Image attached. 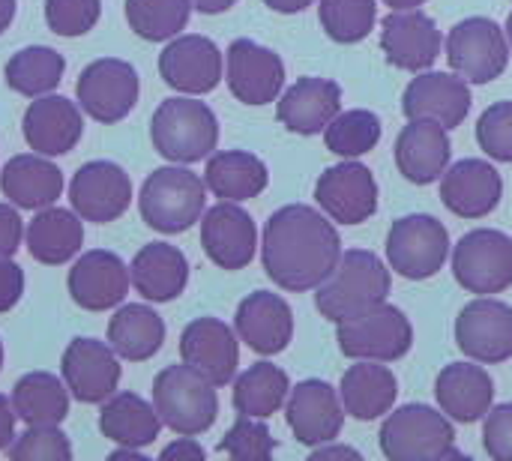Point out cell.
<instances>
[{
    "mask_svg": "<svg viewBox=\"0 0 512 461\" xmlns=\"http://www.w3.org/2000/svg\"><path fill=\"white\" fill-rule=\"evenodd\" d=\"M483 447H486L489 459L512 461V402L498 405L486 414Z\"/></svg>",
    "mask_w": 512,
    "mask_h": 461,
    "instance_id": "obj_47",
    "label": "cell"
},
{
    "mask_svg": "<svg viewBox=\"0 0 512 461\" xmlns=\"http://www.w3.org/2000/svg\"><path fill=\"white\" fill-rule=\"evenodd\" d=\"M399 396V381L396 375L381 366L378 360H357L339 384V399L345 414L354 420H378L393 411Z\"/></svg>",
    "mask_w": 512,
    "mask_h": 461,
    "instance_id": "obj_32",
    "label": "cell"
},
{
    "mask_svg": "<svg viewBox=\"0 0 512 461\" xmlns=\"http://www.w3.org/2000/svg\"><path fill=\"white\" fill-rule=\"evenodd\" d=\"M192 0H126L129 27L147 42H165L186 30Z\"/></svg>",
    "mask_w": 512,
    "mask_h": 461,
    "instance_id": "obj_40",
    "label": "cell"
},
{
    "mask_svg": "<svg viewBox=\"0 0 512 461\" xmlns=\"http://www.w3.org/2000/svg\"><path fill=\"white\" fill-rule=\"evenodd\" d=\"M342 258V240L333 222L309 207L288 204L276 210L264 225L261 261L264 273L282 291H312L318 288Z\"/></svg>",
    "mask_w": 512,
    "mask_h": 461,
    "instance_id": "obj_1",
    "label": "cell"
},
{
    "mask_svg": "<svg viewBox=\"0 0 512 461\" xmlns=\"http://www.w3.org/2000/svg\"><path fill=\"white\" fill-rule=\"evenodd\" d=\"M219 450L234 461H267L276 450V441L264 420L258 417H240L222 438Z\"/></svg>",
    "mask_w": 512,
    "mask_h": 461,
    "instance_id": "obj_43",
    "label": "cell"
},
{
    "mask_svg": "<svg viewBox=\"0 0 512 461\" xmlns=\"http://www.w3.org/2000/svg\"><path fill=\"white\" fill-rule=\"evenodd\" d=\"M0 369H3V342H0Z\"/></svg>",
    "mask_w": 512,
    "mask_h": 461,
    "instance_id": "obj_58",
    "label": "cell"
},
{
    "mask_svg": "<svg viewBox=\"0 0 512 461\" xmlns=\"http://www.w3.org/2000/svg\"><path fill=\"white\" fill-rule=\"evenodd\" d=\"M0 189L18 210H42L63 195V171L42 153H21L3 165Z\"/></svg>",
    "mask_w": 512,
    "mask_h": 461,
    "instance_id": "obj_30",
    "label": "cell"
},
{
    "mask_svg": "<svg viewBox=\"0 0 512 461\" xmlns=\"http://www.w3.org/2000/svg\"><path fill=\"white\" fill-rule=\"evenodd\" d=\"M291 393L288 375L273 363H255L234 381V411L240 417H273Z\"/></svg>",
    "mask_w": 512,
    "mask_h": 461,
    "instance_id": "obj_38",
    "label": "cell"
},
{
    "mask_svg": "<svg viewBox=\"0 0 512 461\" xmlns=\"http://www.w3.org/2000/svg\"><path fill=\"white\" fill-rule=\"evenodd\" d=\"M63 384L75 402L84 405H99L108 402L117 393L120 384V363L117 351L108 342H96L87 336H78L69 342L60 360Z\"/></svg>",
    "mask_w": 512,
    "mask_h": 461,
    "instance_id": "obj_14",
    "label": "cell"
},
{
    "mask_svg": "<svg viewBox=\"0 0 512 461\" xmlns=\"http://www.w3.org/2000/svg\"><path fill=\"white\" fill-rule=\"evenodd\" d=\"M132 276L129 267L108 249H93L84 252L66 279L69 297L75 300V306L87 309V312H108L117 309L126 294H129Z\"/></svg>",
    "mask_w": 512,
    "mask_h": 461,
    "instance_id": "obj_19",
    "label": "cell"
},
{
    "mask_svg": "<svg viewBox=\"0 0 512 461\" xmlns=\"http://www.w3.org/2000/svg\"><path fill=\"white\" fill-rule=\"evenodd\" d=\"M447 132L450 129H444L435 120H408V126L396 138V165L408 183L429 186L441 180L453 156Z\"/></svg>",
    "mask_w": 512,
    "mask_h": 461,
    "instance_id": "obj_26",
    "label": "cell"
},
{
    "mask_svg": "<svg viewBox=\"0 0 512 461\" xmlns=\"http://www.w3.org/2000/svg\"><path fill=\"white\" fill-rule=\"evenodd\" d=\"M312 461H330V459H363L357 450H351V447H339V444H321V447H315L312 450V456H309Z\"/></svg>",
    "mask_w": 512,
    "mask_h": 461,
    "instance_id": "obj_52",
    "label": "cell"
},
{
    "mask_svg": "<svg viewBox=\"0 0 512 461\" xmlns=\"http://www.w3.org/2000/svg\"><path fill=\"white\" fill-rule=\"evenodd\" d=\"M150 141L162 159H171L177 165H192L216 150L219 120L210 105L189 96H174L153 111Z\"/></svg>",
    "mask_w": 512,
    "mask_h": 461,
    "instance_id": "obj_3",
    "label": "cell"
},
{
    "mask_svg": "<svg viewBox=\"0 0 512 461\" xmlns=\"http://www.w3.org/2000/svg\"><path fill=\"white\" fill-rule=\"evenodd\" d=\"M390 9H417V6H423L426 0H384Z\"/></svg>",
    "mask_w": 512,
    "mask_h": 461,
    "instance_id": "obj_56",
    "label": "cell"
},
{
    "mask_svg": "<svg viewBox=\"0 0 512 461\" xmlns=\"http://www.w3.org/2000/svg\"><path fill=\"white\" fill-rule=\"evenodd\" d=\"M21 234H24V225H21L18 207L0 204V261L12 258L21 249Z\"/></svg>",
    "mask_w": 512,
    "mask_h": 461,
    "instance_id": "obj_48",
    "label": "cell"
},
{
    "mask_svg": "<svg viewBox=\"0 0 512 461\" xmlns=\"http://www.w3.org/2000/svg\"><path fill=\"white\" fill-rule=\"evenodd\" d=\"M159 75L180 93L204 96L222 81V51L207 36H174L159 54Z\"/></svg>",
    "mask_w": 512,
    "mask_h": 461,
    "instance_id": "obj_18",
    "label": "cell"
},
{
    "mask_svg": "<svg viewBox=\"0 0 512 461\" xmlns=\"http://www.w3.org/2000/svg\"><path fill=\"white\" fill-rule=\"evenodd\" d=\"M402 111L408 120H435L444 129H456L471 111V87L462 75L417 72V78L405 87Z\"/></svg>",
    "mask_w": 512,
    "mask_h": 461,
    "instance_id": "obj_23",
    "label": "cell"
},
{
    "mask_svg": "<svg viewBox=\"0 0 512 461\" xmlns=\"http://www.w3.org/2000/svg\"><path fill=\"white\" fill-rule=\"evenodd\" d=\"M24 294V270L9 258L0 261V315L15 309Z\"/></svg>",
    "mask_w": 512,
    "mask_h": 461,
    "instance_id": "obj_49",
    "label": "cell"
},
{
    "mask_svg": "<svg viewBox=\"0 0 512 461\" xmlns=\"http://www.w3.org/2000/svg\"><path fill=\"white\" fill-rule=\"evenodd\" d=\"M84 243V225L75 210L42 207L27 225V252L45 267H60L78 255Z\"/></svg>",
    "mask_w": 512,
    "mask_h": 461,
    "instance_id": "obj_33",
    "label": "cell"
},
{
    "mask_svg": "<svg viewBox=\"0 0 512 461\" xmlns=\"http://www.w3.org/2000/svg\"><path fill=\"white\" fill-rule=\"evenodd\" d=\"M180 357L186 366L201 372L213 387L234 381L240 366V345L234 330L219 318H195L180 333Z\"/></svg>",
    "mask_w": 512,
    "mask_h": 461,
    "instance_id": "obj_21",
    "label": "cell"
},
{
    "mask_svg": "<svg viewBox=\"0 0 512 461\" xmlns=\"http://www.w3.org/2000/svg\"><path fill=\"white\" fill-rule=\"evenodd\" d=\"M228 87L243 105H267L285 87V63L273 48L252 39H234L228 45Z\"/></svg>",
    "mask_w": 512,
    "mask_h": 461,
    "instance_id": "obj_22",
    "label": "cell"
},
{
    "mask_svg": "<svg viewBox=\"0 0 512 461\" xmlns=\"http://www.w3.org/2000/svg\"><path fill=\"white\" fill-rule=\"evenodd\" d=\"M318 312L339 324L357 312H366L387 300L390 294V270L387 264L366 249H348L336 261L333 273L315 288Z\"/></svg>",
    "mask_w": 512,
    "mask_h": 461,
    "instance_id": "obj_2",
    "label": "cell"
},
{
    "mask_svg": "<svg viewBox=\"0 0 512 461\" xmlns=\"http://www.w3.org/2000/svg\"><path fill=\"white\" fill-rule=\"evenodd\" d=\"M447 60L468 84H489L510 63V39L492 18H465L447 36Z\"/></svg>",
    "mask_w": 512,
    "mask_h": 461,
    "instance_id": "obj_10",
    "label": "cell"
},
{
    "mask_svg": "<svg viewBox=\"0 0 512 461\" xmlns=\"http://www.w3.org/2000/svg\"><path fill=\"white\" fill-rule=\"evenodd\" d=\"M504 33H507V39H510V45H512V12H510V18H507V30H504Z\"/></svg>",
    "mask_w": 512,
    "mask_h": 461,
    "instance_id": "obj_57",
    "label": "cell"
},
{
    "mask_svg": "<svg viewBox=\"0 0 512 461\" xmlns=\"http://www.w3.org/2000/svg\"><path fill=\"white\" fill-rule=\"evenodd\" d=\"M24 141L33 153L42 156H63L69 153L78 138H81V111L75 108V102H69L66 96H36V102H30V108L24 111Z\"/></svg>",
    "mask_w": 512,
    "mask_h": 461,
    "instance_id": "obj_28",
    "label": "cell"
},
{
    "mask_svg": "<svg viewBox=\"0 0 512 461\" xmlns=\"http://www.w3.org/2000/svg\"><path fill=\"white\" fill-rule=\"evenodd\" d=\"M315 201L339 225H363L378 213V183L354 159L330 165L315 183Z\"/></svg>",
    "mask_w": 512,
    "mask_h": 461,
    "instance_id": "obj_13",
    "label": "cell"
},
{
    "mask_svg": "<svg viewBox=\"0 0 512 461\" xmlns=\"http://www.w3.org/2000/svg\"><path fill=\"white\" fill-rule=\"evenodd\" d=\"M237 336L261 357L282 354L294 339V312L291 306L273 291L249 294L234 315Z\"/></svg>",
    "mask_w": 512,
    "mask_h": 461,
    "instance_id": "obj_25",
    "label": "cell"
},
{
    "mask_svg": "<svg viewBox=\"0 0 512 461\" xmlns=\"http://www.w3.org/2000/svg\"><path fill=\"white\" fill-rule=\"evenodd\" d=\"M336 342L339 351L351 360H378L393 363L402 360L414 345V327L408 315L387 300L357 312L336 324Z\"/></svg>",
    "mask_w": 512,
    "mask_h": 461,
    "instance_id": "obj_7",
    "label": "cell"
},
{
    "mask_svg": "<svg viewBox=\"0 0 512 461\" xmlns=\"http://www.w3.org/2000/svg\"><path fill=\"white\" fill-rule=\"evenodd\" d=\"M339 111H342V87L330 78H312V75L291 84L276 105L279 123L297 135L324 132Z\"/></svg>",
    "mask_w": 512,
    "mask_h": 461,
    "instance_id": "obj_27",
    "label": "cell"
},
{
    "mask_svg": "<svg viewBox=\"0 0 512 461\" xmlns=\"http://www.w3.org/2000/svg\"><path fill=\"white\" fill-rule=\"evenodd\" d=\"M162 420L150 402H144L135 393H117L102 405L99 414V432L114 441L117 447H150L159 438Z\"/></svg>",
    "mask_w": 512,
    "mask_h": 461,
    "instance_id": "obj_36",
    "label": "cell"
},
{
    "mask_svg": "<svg viewBox=\"0 0 512 461\" xmlns=\"http://www.w3.org/2000/svg\"><path fill=\"white\" fill-rule=\"evenodd\" d=\"M204 456H207V453H204V447H198V444H195L192 438H186V435H183L180 441H174V444H168V447L162 450V459H168V461H171V459L201 461Z\"/></svg>",
    "mask_w": 512,
    "mask_h": 461,
    "instance_id": "obj_50",
    "label": "cell"
},
{
    "mask_svg": "<svg viewBox=\"0 0 512 461\" xmlns=\"http://www.w3.org/2000/svg\"><path fill=\"white\" fill-rule=\"evenodd\" d=\"M204 183L207 189L222 198V201H249L258 198L267 183H270V171L267 165L246 150H222L213 153L204 171Z\"/></svg>",
    "mask_w": 512,
    "mask_h": 461,
    "instance_id": "obj_34",
    "label": "cell"
},
{
    "mask_svg": "<svg viewBox=\"0 0 512 461\" xmlns=\"http://www.w3.org/2000/svg\"><path fill=\"white\" fill-rule=\"evenodd\" d=\"M273 12H282V15H294V12H303L306 6H312L315 0H264Z\"/></svg>",
    "mask_w": 512,
    "mask_h": 461,
    "instance_id": "obj_53",
    "label": "cell"
},
{
    "mask_svg": "<svg viewBox=\"0 0 512 461\" xmlns=\"http://www.w3.org/2000/svg\"><path fill=\"white\" fill-rule=\"evenodd\" d=\"M450 255L447 228L429 213H411L393 222L387 234V261L390 270L402 279L423 282L432 279Z\"/></svg>",
    "mask_w": 512,
    "mask_h": 461,
    "instance_id": "obj_8",
    "label": "cell"
},
{
    "mask_svg": "<svg viewBox=\"0 0 512 461\" xmlns=\"http://www.w3.org/2000/svg\"><path fill=\"white\" fill-rule=\"evenodd\" d=\"M153 408L174 435L198 438L219 417L216 387L192 366H165L153 378Z\"/></svg>",
    "mask_w": 512,
    "mask_h": 461,
    "instance_id": "obj_4",
    "label": "cell"
},
{
    "mask_svg": "<svg viewBox=\"0 0 512 461\" xmlns=\"http://www.w3.org/2000/svg\"><path fill=\"white\" fill-rule=\"evenodd\" d=\"M201 246L222 270H243L258 249V228L237 201H219L201 216Z\"/></svg>",
    "mask_w": 512,
    "mask_h": 461,
    "instance_id": "obj_17",
    "label": "cell"
},
{
    "mask_svg": "<svg viewBox=\"0 0 512 461\" xmlns=\"http://www.w3.org/2000/svg\"><path fill=\"white\" fill-rule=\"evenodd\" d=\"M102 0H45V24L57 36H84L96 27Z\"/></svg>",
    "mask_w": 512,
    "mask_h": 461,
    "instance_id": "obj_45",
    "label": "cell"
},
{
    "mask_svg": "<svg viewBox=\"0 0 512 461\" xmlns=\"http://www.w3.org/2000/svg\"><path fill=\"white\" fill-rule=\"evenodd\" d=\"M6 456L12 461H69L72 444L57 426H30L6 447Z\"/></svg>",
    "mask_w": 512,
    "mask_h": 461,
    "instance_id": "obj_44",
    "label": "cell"
},
{
    "mask_svg": "<svg viewBox=\"0 0 512 461\" xmlns=\"http://www.w3.org/2000/svg\"><path fill=\"white\" fill-rule=\"evenodd\" d=\"M237 0H192V6L204 15H219V12H228Z\"/></svg>",
    "mask_w": 512,
    "mask_h": 461,
    "instance_id": "obj_54",
    "label": "cell"
},
{
    "mask_svg": "<svg viewBox=\"0 0 512 461\" xmlns=\"http://www.w3.org/2000/svg\"><path fill=\"white\" fill-rule=\"evenodd\" d=\"M207 204V183L189 168H156L138 195L141 222L159 234H183L201 216Z\"/></svg>",
    "mask_w": 512,
    "mask_h": 461,
    "instance_id": "obj_6",
    "label": "cell"
},
{
    "mask_svg": "<svg viewBox=\"0 0 512 461\" xmlns=\"http://www.w3.org/2000/svg\"><path fill=\"white\" fill-rule=\"evenodd\" d=\"M15 18V0H0V33L12 24Z\"/></svg>",
    "mask_w": 512,
    "mask_h": 461,
    "instance_id": "obj_55",
    "label": "cell"
},
{
    "mask_svg": "<svg viewBox=\"0 0 512 461\" xmlns=\"http://www.w3.org/2000/svg\"><path fill=\"white\" fill-rule=\"evenodd\" d=\"M15 408H12V399L0 396V450H6L12 441H15Z\"/></svg>",
    "mask_w": 512,
    "mask_h": 461,
    "instance_id": "obj_51",
    "label": "cell"
},
{
    "mask_svg": "<svg viewBox=\"0 0 512 461\" xmlns=\"http://www.w3.org/2000/svg\"><path fill=\"white\" fill-rule=\"evenodd\" d=\"M456 282L480 297L501 294L512 285V237L495 228L465 234L453 249Z\"/></svg>",
    "mask_w": 512,
    "mask_h": 461,
    "instance_id": "obj_9",
    "label": "cell"
},
{
    "mask_svg": "<svg viewBox=\"0 0 512 461\" xmlns=\"http://www.w3.org/2000/svg\"><path fill=\"white\" fill-rule=\"evenodd\" d=\"M381 48L396 69L426 72L441 57V30L420 9H393L381 21Z\"/></svg>",
    "mask_w": 512,
    "mask_h": 461,
    "instance_id": "obj_20",
    "label": "cell"
},
{
    "mask_svg": "<svg viewBox=\"0 0 512 461\" xmlns=\"http://www.w3.org/2000/svg\"><path fill=\"white\" fill-rule=\"evenodd\" d=\"M135 291L150 303H171L186 291L189 261L171 243H147L129 264Z\"/></svg>",
    "mask_w": 512,
    "mask_h": 461,
    "instance_id": "obj_31",
    "label": "cell"
},
{
    "mask_svg": "<svg viewBox=\"0 0 512 461\" xmlns=\"http://www.w3.org/2000/svg\"><path fill=\"white\" fill-rule=\"evenodd\" d=\"M12 408L27 426H60L69 417V390L51 372H30L15 381Z\"/></svg>",
    "mask_w": 512,
    "mask_h": 461,
    "instance_id": "obj_37",
    "label": "cell"
},
{
    "mask_svg": "<svg viewBox=\"0 0 512 461\" xmlns=\"http://www.w3.org/2000/svg\"><path fill=\"white\" fill-rule=\"evenodd\" d=\"M132 201L129 174L108 159H96L81 165L69 180V204L72 210L93 225H105L120 219Z\"/></svg>",
    "mask_w": 512,
    "mask_h": 461,
    "instance_id": "obj_12",
    "label": "cell"
},
{
    "mask_svg": "<svg viewBox=\"0 0 512 461\" xmlns=\"http://www.w3.org/2000/svg\"><path fill=\"white\" fill-rule=\"evenodd\" d=\"M141 93V81L132 63L102 57L84 66L78 75V102L96 123H120L129 117Z\"/></svg>",
    "mask_w": 512,
    "mask_h": 461,
    "instance_id": "obj_11",
    "label": "cell"
},
{
    "mask_svg": "<svg viewBox=\"0 0 512 461\" xmlns=\"http://www.w3.org/2000/svg\"><path fill=\"white\" fill-rule=\"evenodd\" d=\"M435 399L441 411L456 423H477L492 411L495 402V381L483 366L471 363H450L441 369L435 381Z\"/></svg>",
    "mask_w": 512,
    "mask_h": 461,
    "instance_id": "obj_29",
    "label": "cell"
},
{
    "mask_svg": "<svg viewBox=\"0 0 512 461\" xmlns=\"http://www.w3.org/2000/svg\"><path fill=\"white\" fill-rule=\"evenodd\" d=\"M63 69H66V60L60 51H54L48 45H30V48H21L18 54L9 57L3 75L15 93L36 99V96L51 93L60 84Z\"/></svg>",
    "mask_w": 512,
    "mask_h": 461,
    "instance_id": "obj_39",
    "label": "cell"
},
{
    "mask_svg": "<svg viewBox=\"0 0 512 461\" xmlns=\"http://www.w3.org/2000/svg\"><path fill=\"white\" fill-rule=\"evenodd\" d=\"M285 417H288L294 438L306 447H321V444L336 441L345 426L342 399L321 378H309L291 387L288 402H285Z\"/></svg>",
    "mask_w": 512,
    "mask_h": 461,
    "instance_id": "obj_16",
    "label": "cell"
},
{
    "mask_svg": "<svg viewBox=\"0 0 512 461\" xmlns=\"http://www.w3.org/2000/svg\"><path fill=\"white\" fill-rule=\"evenodd\" d=\"M504 195V180L486 159H462L441 174V201L462 219L489 216Z\"/></svg>",
    "mask_w": 512,
    "mask_h": 461,
    "instance_id": "obj_24",
    "label": "cell"
},
{
    "mask_svg": "<svg viewBox=\"0 0 512 461\" xmlns=\"http://www.w3.org/2000/svg\"><path fill=\"white\" fill-rule=\"evenodd\" d=\"M378 6L375 0H321L318 21L333 42L354 45L369 36L375 27Z\"/></svg>",
    "mask_w": 512,
    "mask_h": 461,
    "instance_id": "obj_42",
    "label": "cell"
},
{
    "mask_svg": "<svg viewBox=\"0 0 512 461\" xmlns=\"http://www.w3.org/2000/svg\"><path fill=\"white\" fill-rule=\"evenodd\" d=\"M105 336H108V345L117 351V357H123L129 363H144L162 351L165 321L150 306L129 303L114 312Z\"/></svg>",
    "mask_w": 512,
    "mask_h": 461,
    "instance_id": "obj_35",
    "label": "cell"
},
{
    "mask_svg": "<svg viewBox=\"0 0 512 461\" xmlns=\"http://www.w3.org/2000/svg\"><path fill=\"white\" fill-rule=\"evenodd\" d=\"M456 345L477 363H507L512 357V309L501 300L480 297L456 318Z\"/></svg>",
    "mask_w": 512,
    "mask_h": 461,
    "instance_id": "obj_15",
    "label": "cell"
},
{
    "mask_svg": "<svg viewBox=\"0 0 512 461\" xmlns=\"http://www.w3.org/2000/svg\"><path fill=\"white\" fill-rule=\"evenodd\" d=\"M477 141L486 156L498 162H512V102H495L480 114Z\"/></svg>",
    "mask_w": 512,
    "mask_h": 461,
    "instance_id": "obj_46",
    "label": "cell"
},
{
    "mask_svg": "<svg viewBox=\"0 0 512 461\" xmlns=\"http://www.w3.org/2000/svg\"><path fill=\"white\" fill-rule=\"evenodd\" d=\"M381 453L393 461L465 459L456 450V429L444 411L429 405H405L387 414L381 426Z\"/></svg>",
    "mask_w": 512,
    "mask_h": 461,
    "instance_id": "obj_5",
    "label": "cell"
},
{
    "mask_svg": "<svg viewBox=\"0 0 512 461\" xmlns=\"http://www.w3.org/2000/svg\"><path fill=\"white\" fill-rule=\"evenodd\" d=\"M381 117L375 111L366 108H354V111H339L330 126L324 129V144L330 153L342 156V159H357L366 156L369 150L378 147L381 141Z\"/></svg>",
    "mask_w": 512,
    "mask_h": 461,
    "instance_id": "obj_41",
    "label": "cell"
}]
</instances>
